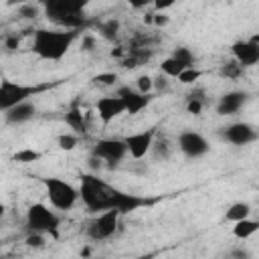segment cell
<instances>
[{"label":"cell","instance_id":"obj_1","mask_svg":"<svg viewBox=\"0 0 259 259\" xmlns=\"http://www.w3.org/2000/svg\"><path fill=\"white\" fill-rule=\"evenodd\" d=\"M79 198L83 200L89 212H97V214L105 210H117L119 214H127L132 210H138L140 206H148L154 202L150 198L123 192L101 180L97 174H81Z\"/></svg>","mask_w":259,"mask_h":259},{"label":"cell","instance_id":"obj_2","mask_svg":"<svg viewBox=\"0 0 259 259\" xmlns=\"http://www.w3.org/2000/svg\"><path fill=\"white\" fill-rule=\"evenodd\" d=\"M79 32L75 30H32V53L47 61H59L67 55L71 45L77 40Z\"/></svg>","mask_w":259,"mask_h":259},{"label":"cell","instance_id":"obj_3","mask_svg":"<svg viewBox=\"0 0 259 259\" xmlns=\"http://www.w3.org/2000/svg\"><path fill=\"white\" fill-rule=\"evenodd\" d=\"M55 85L57 83L24 85V83H16V81H10V79H2L0 81V113H6L14 105H18L22 101H28L32 95H36V93H40L49 87H55Z\"/></svg>","mask_w":259,"mask_h":259},{"label":"cell","instance_id":"obj_4","mask_svg":"<svg viewBox=\"0 0 259 259\" xmlns=\"http://www.w3.org/2000/svg\"><path fill=\"white\" fill-rule=\"evenodd\" d=\"M59 225H61V217L51 210L47 204L36 202L30 204L26 210V229L28 233H38V235H49L53 239L59 237Z\"/></svg>","mask_w":259,"mask_h":259},{"label":"cell","instance_id":"obj_5","mask_svg":"<svg viewBox=\"0 0 259 259\" xmlns=\"http://www.w3.org/2000/svg\"><path fill=\"white\" fill-rule=\"evenodd\" d=\"M42 184H45V190H47L51 206L57 208V210L67 212L79 200V190L73 184H69V182L61 180V178L49 176V178H42Z\"/></svg>","mask_w":259,"mask_h":259},{"label":"cell","instance_id":"obj_6","mask_svg":"<svg viewBox=\"0 0 259 259\" xmlns=\"http://www.w3.org/2000/svg\"><path fill=\"white\" fill-rule=\"evenodd\" d=\"M91 156L99 160L101 166H117L127 156V148L125 142L119 138H101L91 146Z\"/></svg>","mask_w":259,"mask_h":259},{"label":"cell","instance_id":"obj_7","mask_svg":"<svg viewBox=\"0 0 259 259\" xmlns=\"http://www.w3.org/2000/svg\"><path fill=\"white\" fill-rule=\"evenodd\" d=\"M119 212L117 210H105V212H99L93 221L87 223V237L91 241H105L109 239L115 231H117V223H119Z\"/></svg>","mask_w":259,"mask_h":259},{"label":"cell","instance_id":"obj_8","mask_svg":"<svg viewBox=\"0 0 259 259\" xmlns=\"http://www.w3.org/2000/svg\"><path fill=\"white\" fill-rule=\"evenodd\" d=\"M219 138L227 144H233V146H247V144H253L259 138V134L251 123L237 121V123H231L227 127H221Z\"/></svg>","mask_w":259,"mask_h":259},{"label":"cell","instance_id":"obj_9","mask_svg":"<svg viewBox=\"0 0 259 259\" xmlns=\"http://www.w3.org/2000/svg\"><path fill=\"white\" fill-rule=\"evenodd\" d=\"M176 144H178V150H180L186 158H190V160L202 158V156L210 150L208 140H206L202 134H198V132H190V130H188V132H182V134L178 136Z\"/></svg>","mask_w":259,"mask_h":259},{"label":"cell","instance_id":"obj_10","mask_svg":"<svg viewBox=\"0 0 259 259\" xmlns=\"http://www.w3.org/2000/svg\"><path fill=\"white\" fill-rule=\"evenodd\" d=\"M42 8H45L47 18L57 22V20L67 18V16L85 14L87 2H83V0H49V2H45Z\"/></svg>","mask_w":259,"mask_h":259},{"label":"cell","instance_id":"obj_11","mask_svg":"<svg viewBox=\"0 0 259 259\" xmlns=\"http://www.w3.org/2000/svg\"><path fill=\"white\" fill-rule=\"evenodd\" d=\"M233 61H237L243 69H249L259 63V34H253L247 40H237L231 47Z\"/></svg>","mask_w":259,"mask_h":259},{"label":"cell","instance_id":"obj_12","mask_svg":"<svg viewBox=\"0 0 259 259\" xmlns=\"http://www.w3.org/2000/svg\"><path fill=\"white\" fill-rule=\"evenodd\" d=\"M115 95L123 101L125 113H130V115L140 113V111L146 109V107L152 103V99H154L152 93H148V95L138 93V91H136L134 87H130V85H121V87H117V93H115Z\"/></svg>","mask_w":259,"mask_h":259},{"label":"cell","instance_id":"obj_13","mask_svg":"<svg viewBox=\"0 0 259 259\" xmlns=\"http://www.w3.org/2000/svg\"><path fill=\"white\" fill-rule=\"evenodd\" d=\"M156 127H150V130H144V132H138V134H130L123 142H125V148H127V154L134 158V160H142L150 148H152V142L156 138Z\"/></svg>","mask_w":259,"mask_h":259},{"label":"cell","instance_id":"obj_14","mask_svg":"<svg viewBox=\"0 0 259 259\" xmlns=\"http://www.w3.org/2000/svg\"><path fill=\"white\" fill-rule=\"evenodd\" d=\"M249 93L247 91H241V89H235V91H227L219 97L217 101V113L219 115H235L237 111L243 109V105L249 101Z\"/></svg>","mask_w":259,"mask_h":259},{"label":"cell","instance_id":"obj_15","mask_svg":"<svg viewBox=\"0 0 259 259\" xmlns=\"http://www.w3.org/2000/svg\"><path fill=\"white\" fill-rule=\"evenodd\" d=\"M95 109H97V117L101 119V123H111L115 117H119L121 113H125V107H123V101L117 97V95H105V97H99L97 103H95Z\"/></svg>","mask_w":259,"mask_h":259},{"label":"cell","instance_id":"obj_16","mask_svg":"<svg viewBox=\"0 0 259 259\" xmlns=\"http://www.w3.org/2000/svg\"><path fill=\"white\" fill-rule=\"evenodd\" d=\"M34 115H36V105L28 99V101H22V103L14 105L12 109H8L4 113V119L8 125H20V123L30 121Z\"/></svg>","mask_w":259,"mask_h":259},{"label":"cell","instance_id":"obj_17","mask_svg":"<svg viewBox=\"0 0 259 259\" xmlns=\"http://www.w3.org/2000/svg\"><path fill=\"white\" fill-rule=\"evenodd\" d=\"M65 123L75 132V136L87 132V117H85V113L81 111L79 101H73L71 107L67 109V113H65Z\"/></svg>","mask_w":259,"mask_h":259},{"label":"cell","instance_id":"obj_18","mask_svg":"<svg viewBox=\"0 0 259 259\" xmlns=\"http://www.w3.org/2000/svg\"><path fill=\"white\" fill-rule=\"evenodd\" d=\"M172 152H174L172 142H170L166 136H158V134H156V138H154V142H152V148H150L152 158H154V160H162V162H166V160H170Z\"/></svg>","mask_w":259,"mask_h":259},{"label":"cell","instance_id":"obj_19","mask_svg":"<svg viewBox=\"0 0 259 259\" xmlns=\"http://www.w3.org/2000/svg\"><path fill=\"white\" fill-rule=\"evenodd\" d=\"M219 75H221L223 79H229V81H239V79L245 75V69H243L237 61L229 59V61H225V63L219 67Z\"/></svg>","mask_w":259,"mask_h":259},{"label":"cell","instance_id":"obj_20","mask_svg":"<svg viewBox=\"0 0 259 259\" xmlns=\"http://www.w3.org/2000/svg\"><path fill=\"white\" fill-rule=\"evenodd\" d=\"M259 229V223L255 219H243V221H237L235 227H233V235L237 239H249L251 235H255Z\"/></svg>","mask_w":259,"mask_h":259},{"label":"cell","instance_id":"obj_21","mask_svg":"<svg viewBox=\"0 0 259 259\" xmlns=\"http://www.w3.org/2000/svg\"><path fill=\"white\" fill-rule=\"evenodd\" d=\"M249 214H251V204H249V202H235V204H231V206L227 208L225 219L237 223V221L249 219Z\"/></svg>","mask_w":259,"mask_h":259},{"label":"cell","instance_id":"obj_22","mask_svg":"<svg viewBox=\"0 0 259 259\" xmlns=\"http://www.w3.org/2000/svg\"><path fill=\"white\" fill-rule=\"evenodd\" d=\"M97 32L107 38V40H113L117 38V32H119V20L117 18H107L103 22H97Z\"/></svg>","mask_w":259,"mask_h":259},{"label":"cell","instance_id":"obj_23","mask_svg":"<svg viewBox=\"0 0 259 259\" xmlns=\"http://www.w3.org/2000/svg\"><path fill=\"white\" fill-rule=\"evenodd\" d=\"M184 69H186V67H184L182 63H178L176 59H172V57H168V59L162 61V75H164V77H172V79H176Z\"/></svg>","mask_w":259,"mask_h":259},{"label":"cell","instance_id":"obj_24","mask_svg":"<svg viewBox=\"0 0 259 259\" xmlns=\"http://www.w3.org/2000/svg\"><path fill=\"white\" fill-rule=\"evenodd\" d=\"M172 59H176L178 63H182L186 69L194 67V55H192V51L188 47H176L172 51Z\"/></svg>","mask_w":259,"mask_h":259},{"label":"cell","instance_id":"obj_25","mask_svg":"<svg viewBox=\"0 0 259 259\" xmlns=\"http://www.w3.org/2000/svg\"><path fill=\"white\" fill-rule=\"evenodd\" d=\"M202 77V71L196 69V67H190V69H184L176 79L182 83V85H196V81Z\"/></svg>","mask_w":259,"mask_h":259},{"label":"cell","instance_id":"obj_26","mask_svg":"<svg viewBox=\"0 0 259 259\" xmlns=\"http://www.w3.org/2000/svg\"><path fill=\"white\" fill-rule=\"evenodd\" d=\"M40 154L32 148H24V150H18L14 156H12V162H18V164H28V162H34L38 160Z\"/></svg>","mask_w":259,"mask_h":259},{"label":"cell","instance_id":"obj_27","mask_svg":"<svg viewBox=\"0 0 259 259\" xmlns=\"http://www.w3.org/2000/svg\"><path fill=\"white\" fill-rule=\"evenodd\" d=\"M77 144H79V136H75V134H61L57 138V146L65 152H71Z\"/></svg>","mask_w":259,"mask_h":259},{"label":"cell","instance_id":"obj_28","mask_svg":"<svg viewBox=\"0 0 259 259\" xmlns=\"http://www.w3.org/2000/svg\"><path fill=\"white\" fill-rule=\"evenodd\" d=\"M40 14V6L38 4H32V2H24V4H20L18 6V16H22V18H36Z\"/></svg>","mask_w":259,"mask_h":259},{"label":"cell","instance_id":"obj_29","mask_svg":"<svg viewBox=\"0 0 259 259\" xmlns=\"http://www.w3.org/2000/svg\"><path fill=\"white\" fill-rule=\"evenodd\" d=\"M91 81H93L95 85L111 87V85H115V81H117V75H115V73H99V75H95Z\"/></svg>","mask_w":259,"mask_h":259},{"label":"cell","instance_id":"obj_30","mask_svg":"<svg viewBox=\"0 0 259 259\" xmlns=\"http://www.w3.org/2000/svg\"><path fill=\"white\" fill-rule=\"evenodd\" d=\"M136 91H138V93H144V95L152 93V77L140 75V77L136 79Z\"/></svg>","mask_w":259,"mask_h":259},{"label":"cell","instance_id":"obj_31","mask_svg":"<svg viewBox=\"0 0 259 259\" xmlns=\"http://www.w3.org/2000/svg\"><path fill=\"white\" fill-rule=\"evenodd\" d=\"M24 34H6L4 36V49L8 51H16L20 47V40H22Z\"/></svg>","mask_w":259,"mask_h":259},{"label":"cell","instance_id":"obj_32","mask_svg":"<svg viewBox=\"0 0 259 259\" xmlns=\"http://www.w3.org/2000/svg\"><path fill=\"white\" fill-rule=\"evenodd\" d=\"M204 105H206V103H202V101L186 99V111H188V113H192V115H200V113H202V109H204Z\"/></svg>","mask_w":259,"mask_h":259},{"label":"cell","instance_id":"obj_33","mask_svg":"<svg viewBox=\"0 0 259 259\" xmlns=\"http://www.w3.org/2000/svg\"><path fill=\"white\" fill-rule=\"evenodd\" d=\"M26 245L32 247V249H38L45 245V235H38V233H28L26 235Z\"/></svg>","mask_w":259,"mask_h":259},{"label":"cell","instance_id":"obj_34","mask_svg":"<svg viewBox=\"0 0 259 259\" xmlns=\"http://www.w3.org/2000/svg\"><path fill=\"white\" fill-rule=\"evenodd\" d=\"M186 99H196V101L206 103V89H204V87H196V85H194V89L186 93Z\"/></svg>","mask_w":259,"mask_h":259},{"label":"cell","instance_id":"obj_35","mask_svg":"<svg viewBox=\"0 0 259 259\" xmlns=\"http://www.w3.org/2000/svg\"><path fill=\"white\" fill-rule=\"evenodd\" d=\"M170 87V83H168V77H164V75H158L156 79H152V89H156V91H166Z\"/></svg>","mask_w":259,"mask_h":259},{"label":"cell","instance_id":"obj_36","mask_svg":"<svg viewBox=\"0 0 259 259\" xmlns=\"http://www.w3.org/2000/svg\"><path fill=\"white\" fill-rule=\"evenodd\" d=\"M231 259H251V253L243 247H237V249L231 251Z\"/></svg>","mask_w":259,"mask_h":259},{"label":"cell","instance_id":"obj_37","mask_svg":"<svg viewBox=\"0 0 259 259\" xmlns=\"http://www.w3.org/2000/svg\"><path fill=\"white\" fill-rule=\"evenodd\" d=\"M93 47H95V38L91 34H85L83 40H81V49L83 51H93Z\"/></svg>","mask_w":259,"mask_h":259},{"label":"cell","instance_id":"obj_38","mask_svg":"<svg viewBox=\"0 0 259 259\" xmlns=\"http://www.w3.org/2000/svg\"><path fill=\"white\" fill-rule=\"evenodd\" d=\"M170 22V18L166 14H154V24L156 26H166Z\"/></svg>","mask_w":259,"mask_h":259},{"label":"cell","instance_id":"obj_39","mask_svg":"<svg viewBox=\"0 0 259 259\" xmlns=\"http://www.w3.org/2000/svg\"><path fill=\"white\" fill-rule=\"evenodd\" d=\"M144 22H146V24H154V12H148V14L144 16Z\"/></svg>","mask_w":259,"mask_h":259},{"label":"cell","instance_id":"obj_40","mask_svg":"<svg viewBox=\"0 0 259 259\" xmlns=\"http://www.w3.org/2000/svg\"><path fill=\"white\" fill-rule=\"evenodd\" d=\"M4 210H6V208H4V204H2V202H0V219H2V217H4Z\"/></svg>","mask_w":259,"mask_h":259},{"label":"cell","instance_id":"obj_41","mask_svg":"<svg viewBox=\"0 0 259 259\" xmlns=\"http://www.w3.org/2000/svg\"><path fill=\"white\" fill-rule=\"evenodd\" d=\"M136 259H144V257H136Z\"/></svg>","mask_w":259,"mask_h":259}]
</instances>
